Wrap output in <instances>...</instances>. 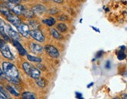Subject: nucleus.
Here are the masks:
<instances>
[{"label":"nucleus","mask_w":127,"mask_h":99,"mask_svg":"<svg viewBox=\"0 0 127 99\" xmlns=\"http://www.w3.org/2000/svg\"><path fill=\"white\" fill-rule=\"evenodd\" d=\"M0 13H1L3 16H5V17H7L8 16H9L11 13V10L8 7V5L5 4H0Z\"/></svg>","instance_id":"14"},{"label":"nucleus","mask_w":127,"mask_h":99,"mask_svg":"<svg viewBox=\"0 0 127 99\" xmlns=\"http://www.w3.org/2000/svg\"><path fill=\"white\" fill-rule=\"evenodd\" d=\"M16 28H17V30H18V32L23 37H29L31 30L29 28L28 25H27L26 24H24V23H21L17 27H16Z\"/></svg>","instance_id":"7"},{"label":"nucleus","mask_w":127,"mask_h":99,"mask_svg":"<svg viewBox=\"0 0 127 99\" xmlns=\"http://www.w3.org/2000/svg\"><path fill=\"white\" fill-rule=\"evenodd\" d=\"M76 97L77 99H84V98L82 96V94L79 92H76Z\"/></svg>","instance_id":"31"},{"label":"nucleus","mask_w":127,"mask_h":99,"mask_svg":"<svg viewBox=\"0 0 127 99\" xmlns=\"http://www.w3.org/2000/svg\"><path fill=\"white\" fill-rule=\"evenodd\" d=\"M24 1H27V0H24Z\"/></svg>","instance_id":"40"},{"label":"nucleus","mask_w":127,"mask_h":99,"mask_svg":"<svg viewBox=\"0 0 127 99\" xmlns=\"http://www.w3.org/2000/svg\"><path fill=\"white\" fill-rule=\"evenodd\" d=\"M121 97H122V99H127V94H123Z\"/></svg>","instance_id":"33"},{"label":"nucleus","mask_w":127,"mask_h":99,"mask_svg":"<svg viewBox=\"0 0 127 99\" xmlns=\"http://www.w3.org/2000/svg\"><path fill=\"white\" fill-rule=\"evenodd\" d=\"M5 89H6V90L8 91V92L9 93V94H11V95H14V96H16V97H19V96H20V94H19V93H18L17 91H16L12 86L7 85L6 87H5Z\"/></svg>","instance_id":"21"},{"label":"nucleus","mask_w":127,"mask_h":99,"mask_svg":"<svg viewBox=\"0 0 127 99\" xmlns=\"http://www.w3.org/2000/svg\"><path fill=\"white\" fill-rule=\"evenodd\" d=\"M92 27V28H93L94 30H95V31H97V32H98V33L100 32V31H99V29H98V28H96V27Z\"/></svg>","instance_id":"35"},{"label":"nucleus","mask_w":127,"mask_h":99,"mask_svg":"<svg viewBox=\"0 0 127 99\" xmlns=\"http://www.w3.org/2000/svg\"><path fill=\"white\" fill-rule=\"evenodd\" d=\"M22 15H24V17H26L27 19H31V18H33L34 16V11H33L32 9L25 8Z\"/></svg>","instance_id":"16"},{"label":"nucleus","mask_w":127,"mask_h":99,"mask_svg":"<svg viewBox=\"0 0 127 99\" xmlns=\"http://www.w3.org/2000/svg\"><path fill=\"white\" fill-rule=\"evenodd\" d=\"M94 85V83H93V82H92V83H91L90 84H88L87 85V87H88V88H89V87H91V86H93Z\"/></svg>","instance_id":"36"},{"label":"nucleus","mask_w":127,"mask_h":99,"mask_svg":"<svg viewBox=\"0 0 127 99\" xmlns=\"http://www.w3.org/2000/svg\"><path fill=\"white\" fill-rule=\"evenodd\" d=\"M125 50H126V46H121L120 49L119 50V52L117 54V58L119 60H123L126 58V55L125 53Z\"/></svg>","instance_id":"15"},{"label":"nucleus","mask_w":127,"mask_h":99,"mask_svg":"<svg viewBox=\"0 0 127 99\" xmlns=\"http://www.w3.org/2000/svg\"><path fill=\"white\" fill-rule=\"evenodd\" d=\"M59 12V10L56 9V8H52V9H49L48 10V13H50V14H56L57 13Z\"/></svg>","instance_id":"27"},{"label":"nucleus","mask_w":127,"mask_h":99,"mask_svg":"<svg viewBox=\"0 0 127 99\" xmlns=\"http://www.w3.org/2000/svg\"><path fill=\"white\" fill-rule=\"evenodd\" d=\"M2 69L9 82L17 84L20 82V73L17 67L10 62H3L2 65Z\"/></svg>","instance_id":"1"},{"label":"nucleus","mask_w":127,"mask_h":99,"mask_svg":"<svg viewBox=\"0 0 127 99\" xmlns=\"http://www.w3.org/2000/svg\"><path fill=\"white\" fill-rule=\"evenodd\" d=\"M36 84H37V85L39 87L44 88V87H46L47 82H46V80L44 78H38L37 80H36Z\"/></svg>","instance_id":"22"},{"label":"nucleus","mask_w":127,"mask_h":99,"mask_svg":"<svg viewBox=\"0 0 127 99\" xmlns=\"http://www.w3.org/2000/svg\"><path fill=\"white\" fill-rule=\"evenodd\" d=\"M30 36L33 38V39H34L39 42H44L45 40V35L43 34V33L39 29L31 30L30 32Z\"/></svg>","instance_id":"6"},{"label":"nucleus","mask_w":127,"mask_h":99,"mask_svg":"<svg viewBox=\"0 0 127 99\" xmlns=\"http://www.w3.org/2000/svg\"><path fill=\"white\" fill-rule=\"evenodd\" d=\"M32 10L34 11V14H38V15H41L42 13H44L46 11V8L43 5H41V4H37V5H35L34 7L32 8Z\"/></svg>","instance_id":"12"},{"label":"nucleus","mask_w":127,"mask_h":99,"mask_svg":"<svg viewBox=\"0 0 127 99\" xmlns=\"http://www.w3.org/2000/svg\"><path fill=\"white\" fill-rule=\"evenodd\" d=\"M10 9V10H12L13 13L16 16L18 15H21L23 14V12L25 9V7L23 5H20V4H18V5H14L13 6H9V7Z\"/></svg>","instance_id":"11"},{"label":"nucleus","mask_w":127,"mask_h":99,"mask_svg":"<svg viewBox=\"0 0 127 99\" xmlns=\"http://www.w3.org/2000/svg\"><path fill=\"white\" fill-rule=\"evenodd\" d=\"M29 48H30V50L34 54H41L43 52V50H44V48L41 45L34 42H31L29 45Z\"/></svg>","instance_id":"8"},{"label":"nucleus","mask_w":127,"mask_h":99,"mask_svg":"<svg viewBox=\"0 0 127 99\" xmlns=\"http://www.w3.org/2000/svg\"><path fill=\"white\" fill-rule=\"evenodd\" d=\"M52 1L56 3H63V0H52Z\"/></svg>","instance_id":"32"},{"label":"nucleus","mask_w":127,"mask_h":99,"mask_svg":"<svg viewBox=\"0 0 127 99\" xmlns=\"http://www.w3.org/2000/svg\"><path fill=\"white\" fill-rule=\"evenodd\" d=\"M50 32H51V34L52 36L54 37V38H56V39H61L62 38V35L60 34V33L56 30V29H55V28H52L50 30Z\"/></svg>","instance_id":"20"},{"label":"nucleus","mask_w":127,"mask_h":99,"mask_svg":"<svg viewBox=\"0 0 127 99\" xmlns=\"http://www.w3.org/2000/svg\"><path fill=\"white\" fill-rule=\"evenodd\" d=\"M2 78H3L2 76L1 75H0V80H2Z\"/></svg>","instance_id":"37"},{"label":"nucleus","mask_w":127,"mask_h":99,"mask_svg":"<svg viewBox=\"0 0 127 99\" xmlns=\"http://www.w3.org/2000/svg\"><path fill=\"white\" fill-rule=\"evenodd\" d=\"M103 54H104V51L103 50H100V51H98L96 54V58L97 59H99V58H101L102 56H103Z\"/></svg>","instance_id":"29"},{"label":"nucleus","mask_w":127,"mask_h":99,"mask_svg":"<svg viewBox=\"0 0 127 99\" xmlns=\"http://www.w3.org/2000/svg\"><path fill=\"white\" fill-rule=\"evenodd\" d=\"M27 58L30 62H34V63H40L42 62L41 58L34 56H31V55H29V54L27 55Z\"/></svg>","instance_id":"19"},{"label":"nucleus","mask_w":127,"mask_h":99,"mask_svg":"<svg viewBox=\"0 0 127 99\" xmlns=\"http://www.w3.org/2000/svg\"><path fill=\"white\" fill-rule=\"evenodd\" d=\"M58 20H59V21H65V20H67V16H66L65 15H64V14L60 15V16H59V17H58Z\"/></svg>","instance_id":"28"},{"label":"nucleus","mask_w":127,"mask_h":99,"mask_svg":"<svg viewBox=\"0 0 127 99\" xmlns=\"http://www.w3.org/2000/svg\"><path fill=\"white\" fill-rule=\"evenodd\" d=\"M43 1H48V0H43Z\"/></svg>","instance_id":"39"},{"label":"nucleus","mask_w":127,"mask_h":99,"mask_svg":"<svg viewBox=\"0 0 127 99\" xmlns=\"http://www.w3.org/2000/svg\"><path fill=\"white\" fill-rule=\"evenodd\" d=\"M5 23L3 20H2L0 18V34L2 36L3 39L5 41H9V37L6 35V34L5 33Z\"/></svg>","instance_id":"13"},{"label":"nucleus","mask_w":127,"mask_h":99,"mask_svg":"<svg viewBox=\"0 0 127 99\" xmlns=\"http://www.w3.org/2000/svg\"><path fill=\"white\" fill-rule=\"evenodd\" d=\"M13 45L15 46V48L17 49V51H18V52H19V54L20 55V56H27V52L26 51V49L18 41V40H13Z\"/></svg>","instance_id":"10"},{"label":"nucleus","mask_w":127,"mask_h":99,"mask_svg":"<svg viewBox=\"0 0 127 99\" xmlns=\"http://www.w3.org/2000/svg\"><path fill=\"white\" fill-rule=\"evenodd\" d=\"M105 68L107 69H111V62H110L109 60H108V61L105 63Z\"/></svg>","instance_id":"30"},{"label":"nucleus","mask_w":127,"mask_h":99,"mask_svg":"<svg viewBox=\"0 0 127 99\" xmlns=\"http://www.w3.org/2000/svg\"><path fill=\"white\" fill-rule=\"evenodd\" d=\"M21 96L23 99H37V96L35 95V94L30 91L24 92Z\"/></svg>","instance_id":"17"},{"label":"nucleus","mask_w":127,"mask_h":99,"mask_svg":"<svg viewBox=\"0 0 127 99\" xmlns=\"http://www.w3.org/2000/svg\"><path fill=\"white\" fill-rule=\"evenodd\" d=\"M113 99H120L119 98H118V97H116V98H114Z\"/></svg>","instance_id":"38"},{"label":"nucleus","mask_w":127,"mask_h":99,"mask_svg":"<svg viewBox=\"0 0 127 99\" xmlns=\"http://www.w3.org/2000/svg\"><path fill=\"white\" fill-rule=\"evenodd\" d=\"M0 94H2L5 98L9 99V93L8 92V91L6 89H5L2 85H0Z\"/></svg>","instance_id":"24"},{"label":"nucleus","mask_w":127,"mask_h":99,"mask_svg":"<svg viewBox=\"0 0 127 99\" xmlns=\"http://www.w3.org/2000/svg\"><path fill=\"white\" fill-rule=\"evenodd\" d=\"M45 48V51L46 52V53L50 57H52V58L57 59L60 56L59 50L55 46H53V45H47L45 46V48Z\"/></svg>","instance_id":"5"},{"label":"nucleus","mask_w":127,"mask_h":99,"mask_svg":"<svg viewBox=\"0 0 127 99\" xmlns=\"http://www.w3.org/2000/svg\"><path fill=\"white\" fill-rule=\"evenodd\" d=\"M42 23L44 24H45L48 27H52L56 24V20H55L53 17H49L47 19H45L42 20Z\"/></svg>","instance_id":"18"},{"label":"nucleus","mask_w":127,"mask_h":99,"mask_svg":"<svg viewBox=\"0 0 127 99\" xmlns=\"http://www.w3.org/2000/svg\"><path fill=\"white\" fill-rule=\"evenodd\" d=\"M0 99H8L7 98H5L4 95H2V94H0Z\"/></svg>","instance_id":"34"},{"label":"nucleus","mask_w":127,"mask_h":99,"mask_svg":"<svg viewBox=\"0 0 127 99\" xmlns=\"http://www.w3.org/2000/svg\"><path fill=\"white\" fill-rule=\"evenodd\" d=\"M9 3H11V4H13V5H18L20 4L21 0H7Z\"/></svg>","instance_id":"26"},{"label":"nucleus","mask_w":127,"mask_h":99,"mask_svg":"<svg viewBox=\"0 0 127 99\" xmlns=\"http://www.w3.org/2000/svg\"><path fill=\"white\" fill-rule=\"evenodd\" d=\"M6 19L10 24H12L13 25H14L16 27H17L22 23L20 19L16 15H15L14 13H11L9 16H7Z\"/></svg>","instance_id":"9"},{"label":"nucleus","mask_w":127,"mask_h":99,"mask_svg":"<svg viewBox=\"0 0 127 99\" xmlns=\"http://www.w3.org/2000/svg\"><path fill=\"white\" fill-rule=\"evenodd\" d=\"M5 33L6 34V35L12 38L13 40H19L20 39V35L16 31H14V29L11 27L9 24H5Z\"/></svg>","instance_id":"4"},{"label":"nucleus","mask_w":127,"mask_h":99,"mask_svg":"<svg viewBox=\"0 0 127 99\" xmlns=\"http://www.w3.org/2000/svg\"><path fill=\"white\" fill-rule=\"evenodd\" d=\"M0 52H1L2 56L9 60H13L14 59L13 53L11 52L9 46L5 42V41H2L0 43Z\"/></svg>","instance_id":"3"},{"label":"nucleus","mask_w":127,"mask_h":99,"mask_svg":"<svg viewBox=\"0 0 127 99\" xmlns=\"http://www.w3.org/2000/svg\"><path fill=\"white\" fill-rule=\"evenodd\" d=\"M30 26H31L33 28H34V30L38 29V27H39V24H38V23H37V21H35V20L30 21Z\"/></svg>","instance_id":"25"},{"label":"nucleus","mask_w":127,"mask_h":99,"mask_svg":"<svg viewBox=\"0 0 127 99\" xmlns=\"http://www.w3.org/2000/svg\"><path fill=\"white\" fill-rule=\"evenodd\" d=\"M57 29L59 31H60V32H65L67 31L68 28H67V26H66L64 23H59L57 24Z\"/></svg>","instance_id":"23"},{"label":"nucleus","mask_w":127,"mask_h":99,"mask_svg":"<svg viewBox=\"0 0 127 99\" xmlns=\"http://www.w3.org/2000/svg\"><path fill=\"white\" fill-rule=\"evenodd\" d=\"M22 67H23V69L25 73L31 76L32 79L37 80L38 78H40L41 71L31 63L27 62H24L23 64H22Z\"/></svg>","instance_id":"2"}]
</instances>
